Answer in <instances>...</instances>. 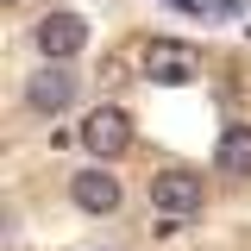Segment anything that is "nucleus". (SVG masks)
<instances>
[{"label": "nucleus", "instance_id": "6", "mask_svg": "<svg viewBox=\"0 0 251 251\" xmlns=\"http://www.w3.org/2000/svg\"><path fill=\"white\" fill-rule=\"evenodd\" d=\"M69 201H75L82 214H113V207H120V182L94 163V170H82V176L69 182Z\"/></svg>", "mask_w": 251, "mask_h": 251}, {"label": "nucleus", "instance_id": "4", "mask_svg": "<svg viewBox=\"0 0 251 251\" xmlns=\"http://www.w3.org/2000/svg\"><path fill=\"white\" fill-rule=\"evenodd\" d=\"M151 207L170 220H182L201 207V176H188V170H163V176H151Z\"/></svg>", "mask_w": 251, "mask_h": 251}, {"label": "nucleus", "instance_id": "2", "mask_svg": "<svg viewBox=\"0 0 251 251\" xmlns=\"http://www.w3.org/2000/svg\"><path fill=\"white\" fill-rule=\"evenodd\" d=\"M38 50L50 63H69L88 50V19H75V13H44L38 19Z\"/></svg>", "mask_w": 251, "mask_h": 251}, {"label": "nucleus", "instance_id": "3", "mask_svg": "<svg viewBox=\"0 0 251 251\" xmlns=\"http://www.w3.org/2000/svg\"><path fill=\"white\" fill-rule=\"evenodd\" d=\"M145 75L176 88V82H195V75H201V57H195L188 44H176V38H151V44H145Z\"/></svg>", "mask_w": 251, "mask_h": 251}, {"label": "nucleus", "instance_id": "1", "mask_svg": "<svg viewBox=\"0 0 251 251\" xmlns=\"http://www.w3.org/2000/svg\"><path fill=\"white\" fill-rule=\"evenodd\" d=\"M82 145H88L100 163H113L120 151H132V120H126V107H94L88 120H82Z\"/></svg>", "mask_w": 251, "mask_h": 251}, {"label": "nucleus", "instance_id": "7", "mask_svg": "<svg viewBox=\"0 0 251 251\" xmlns=\"http://www.w3.org/2000/svg\"><path fill=\"white\" fill-rule=\"evenodd\" d=\"M214 163L226 170V176H251V126H226V132H220Z\"/></svg>", "mask_w": 251, "mask_h": 251}, {"label": "nucleus", "instance_id": "5", "mask_svg": "<svg viewBox=\"0 0 251 251\" xmlns=\"http://www.w3.org/2000/svg\"><path fill=\"white\" fill-rule=\"evenodd\" d=\"M25 100H31V113H63V107L75 100V75L50 63V69H38L25 82Z\"/></svg>", "mask_w": 251, "mask_h": 251}]
</instances>
